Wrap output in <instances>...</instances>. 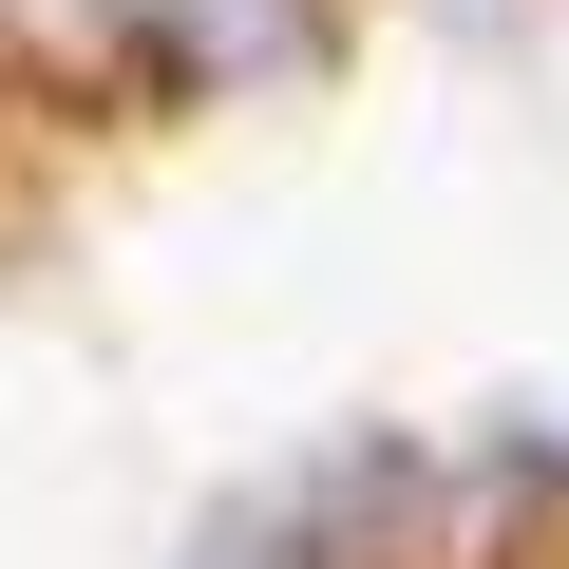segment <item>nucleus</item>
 <instances>
[{"label": "nucleus", "mask_w": 569, "mask_h": 569, "mask_svg": "<svg viewBox=\"0 0 569 569\" xmlns=\"http://www.w3.org/2000/svg\"><path fill=\"white\" fill-rule=\"evenodd\" d=\"M342 39V0H133V58L171 96H266V77H305Z\"/></svg>", "instance_id": "1"}, {"label": "nucleus", "mask_w": 569, "mask_h": 569, "mask_svg": "<svg viewBox=\"0 0 569 569\" xmlns=\"http://www.w3.org/2000/svg\"><path fill=\"white\" fill-rule=\"evenodd\" d=\"M190 569H342V550L305 531V493H266V512H228V531H209Z\"/></svg>", "instance_id": "2"}]
</instances>
